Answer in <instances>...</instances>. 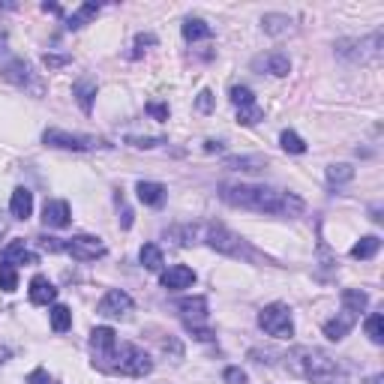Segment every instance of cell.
<instances>
[{
    "mask_svg": "<svg viewBox=\"0 0 384 384\" xmlns=\"http://www.w3.org/2000/svg\"><path fill=\"white\" fill-rule=\"evenodd\" d=\"M219 198L231 207L252 210V213H276V217H300L303 198L295 192H282L274 186H255V184H222Z\"/></svg>",
    "mask_w": 384,
    "mask_h": 384,
    "instance_id": "cell-1",
    "label": "cell"
},
{
    "mask_svg": "<svg viewBox=\"0 0 384 384\" xmlns=\"http://www.w3.org/2000/svg\"><path fill=\"white\" fill-rule=\"evenodd\" d=\"M286 369L295 378H303L309 384H348L345 369L336 364V357H331L324 348L315 345H297L286 354Z\"/></svg>",
    "mask_w": 384,
    "mask_h": 384,
    "instance_id": "cell-2",
    "label": "cell"
},
{
    "mask_svg": "<svg viewBox=\"0 0 384 384\" xmlns=\"http://www.w3.org/2000/svg\"><path fill=\"white\" fill-rule=\"evenodd\" d=\"M94 364L99 369H105V372L129 376V378H141V376H148V372L153 369V360H151V354L144 352V348L132 345V343H120V340L111 348H105V352L94 354Z\"/></svg>",
    "mask_w": 384,
    "mask_h": 384,
    "instance_id": "cell-3",
    "label": "cell"
},
{
    "mask_svg": "<svg viewBox=\"0 0 384 384\" xmlns=\"http://www.w3.org/2000/svg\"><path fill=\"white\" fill-rule=\"evenodd\" d=\"M366 303H369L366 291L345 288V291H343V312H340V319H333V321H327V324H324V336H327V340H333V343L345 340V333L357 324L360 312L366 309Z\"/></svg>",
    "mask_w": 384,
    "mask_h": 384,
    "instance_id": "cell-4",
    "label": "cell"
},
{
    "mask_svg": "<svg viewBox=\"0 0 384 384\" xmlns=\"http://www.w3.org/2000/svg\"><path fill=\"white\" fill-rule=\"evenodd\" d=\"M258 327L274 336V340H288V336H295V321H291V309L286 303H270L258 312Z\"/></svg>",
    "mask_w": 384,
    "mask_h": 384,
    "instance_id": "cell-5",
    "label": "cell"
},
{
    "mask_svg": "<svg viewBox=\"0 0 384 384\" xmlns=\"http://www.w3.org/2000/svg\"><path fill=\"white\" fill-rule=\"evenodd\" d=\"M0 72H4L6 82H13L15 87L30 90L33 96H42V82H39V75L33 72V66H30L27 60H21V58H6L4 63H0Z\"/></svg>",
    "mask_w": 384,
    "mask_h": 384,
    "instance_id": "cell-6",
    "label": "cell"
},
{
    "mask_svg": "<svg viewBox=\"0 0 384 384\" xmlns=\"http://www.w3.org/2000/svg\"><path fill=\"white\" fill-rule=\"evenodd\" d=\"M177 309L184 315V321H186V327L192 331L196 340H201V343L213 340V333L207 327H201V321L207 319V300L205 297H184V300H177Z\"/></svg>",
    "mask_w": 384,
    "mask_h": 384,
    "instance_id": "cell-7",
    "label": "cell"
},
{
    "mask_svg": "<svg viewBox=\"0 0 384 384\" xmlns=\"http://www.w3.org/2000/svg\"><path fill=\"white\" fill-rule=\"evenodd\" d=\"M336 54L345 60H360V63H366V60H378L381 58V33H372L369 39H343V42H336Z\"/></svg>",
    "mask_w": 384,
    "mask_h": 384,
    "instance_id": "cell-8",
    "label": "cell"
},
{
    "mask_svg": "<svg viewBox=\"0 0 384 384\" xmlns=\"http://www.w3.org/2000/svg\"><path fill=\"white\" fill-rule=\"evenodd\" d=\"M42 141L49 144V148H60V151H94L103 144L99 139H94V135H72L63 129H45Z\"/></svg>",
    "mask_w": 384,
    "mask_h": 384,
    "instance_id": "cell-9",
    "label": "cell"
},
{
    "mask_svg": "<svg viewBox=\"0 0 384 384\" xmlns=\"http://www.w3.org/2000/svg\"><path fill=\"white\" fill-rule=\"evenodd\" d=\"M205 241H207L217 252H222V255H234V258L246 255V243H243V237H237L234 231L225 229V225H207Z\"/></svg>",
    "mask_w": 384,
    "mask_h": 384,
    "instance_id": "cell-10",
    "label": "cell"
},
{
    "mask_svg": "<svg viewBox=\"0 0 384 384\" xmlns=\"http://www.w3.org/2000/svg\"><path fill=\"white\" fill-rule=\"evenodd\" d=\"M63 252L72 255L75 262H96V258L105 255V243L99 237H90V234H78L72 241H63Z\"/></svg>",
    "mask_w": 384,
    "mask_h": 384,
    "instance_id": "cell-11",
    "label": "cell"
},
{
    "mask_svg": "<svg viewBox=\"0 0 384 384\" xmlns=\"http://www.w3.org/2000/svg\"><path fill=\"white\" fill-rule=\"evenodd\" d=\"M132 309H135L132 297L127 295V291H120V288L105 291V297L99 300V307H96V312L103 315V319H129Z\"/></svg>",
    "mask_w": 384,
    "mask_h": 384,
    "instance_id": "cell-12",
    "label": "cell"
},
{
    "mask_svg": "<svg viewBox=\"0 0 384 384\" xmlns=\"http://www.w3.org/2000/svg\"><path fill=\"white\" fill-rule=\"evenodd\" d=\"M42 222H45V229H66V225L72 222V210L66 201L60 198H51V201H45V207H42Z\"/></svg>",
    "mask_w": 384,
    "mask_h": 384,
    "instance_id": "cell-13",
    "label": "cell"
},
{
    "mask_svg": "<svg viewBox=\"0 0 384 384\" xmlns=\"http://www.w3.org/2000/svg\"><path fill=\"white\" fill-rule=\"evenodd\" d=\"M162 288L168 291H180V288H189L192 282H196V270L186 267V264H174V267H168L162 270Z\"/></svg>",
    "mask_w": 384,
    "mask_h": 384,
    "instance_id": "cell-14",
    "label": "cell"
},
{
    "mask_svg": "<svg viewBox=\"0 0 384 384\" xmlns=\"http://www.w3.org/2000/svg\"><path fill=\"white\" fill-rule=\"evenodd\" d=\"M30 303L33 307H49V303L58 300V288L49 282V276H33L30 279Z\"/></svg>",
    "mask_w": 384,
    "mask_h": 384,
    "instance_id": "cell-15",
    "label": "cell"
},
{
    "mask_svg": "<svg viewBox=\"0 0 384 384\" xmlns=\"http://www.w3.org/2000/svg\"><path fill=\"white\" fill-rule=\"evenodd\" d=\"M252 66H255V70H264V72H270V75H276V78H282V75L291 72V60H288L282 51L264 54V58H255Z\"/></svg>",
    "mask_w": 384,
    "mask_h": 384,
    "instance_id": "cell-16",
    "label": "cell"
},
{
    "mask_svg": "<svg viewBox=\"0 0 384 384\" xmlns=\"http://www.w3.org/2000/svg\"><path fill=\"white\" fill-rule=\"evenodd\" d=\"M4 262H6V264H13V267H15V264H37V262H39V255H37V252H30L25 241H13V243H9L6 250H4Z\"/></svg>",
    "mask_w": 384,
    "mask_h": 384,
    "instance_id": "cell-17",
    "label": "cell"
},
{
    "mask_svg": "<svg viewBox=\"0 0 384 384\" xmlns=\"http://www.w3.org/2000/svg\"><path fill=\"white\" fill-rule=\"evenodd\" d=\"M72 96L78 99V105H82L84 115H90V108H94V96H96V82L94 78H78L72 84Z\"/></svg>",
    "mask_w": 384,
    "mask_h": 384,
    "instance_id": "cell-18",
    "label": "cell"
},
{
    "mask_svg": "<svg viewBox=\"0 0 384 384\" xmlns=\"http://www.w3.org/2000/svg\"><path fill=\"white\" fill-rule=\"evenodd\" d=\"M135 192H139V201L148 207H160L165 201V186L162 184H151V180H141L139 186H135Z\"/></svg>",
    "mask_w": 384,
    "mask_h": 384,
    "instance_id": "cell-19",
    "label": "cell"
},
{
    "mask_svg": "<svg viewBox=\"0 0 384 384\" xmlns=\"http://www.w3.org/2000/svg\"><path fill=\"white\" fill-rule=\"evenodd\" d=\"M9 210H13L15 219H27L33 213V192L25 189V186H18L13 192V201H9Z\"/></svg>",
    "mask_w": 384,
    "mask_h": 384,
    "instance_id": "cell-20",
    "label": "cell"
},
{
    "mask_svg": "<svg viewBox=\"0 0 384 384\" xmlns=\"http://www.w3.org/2000/svg\"><path fill=\"white\" fill-rule=\"evenodd\" d=\"M180 33H184V39H186V42H198V39L213 37L210 25H205L201 18H186V21H184V27H180Z\"/></svg>",
    "mask_w": 384,
    "mask_h": 384,
    "instance_id": "cell-21",
    "label": "cell"
},
{
    "mask_svg": "<svg viewBox=\"0 0 384 384\" xmlns=\"http://www.w3.org/2000/svg\"><path fill=\"white\" fill-rule=\"evenodd\" d=\"M378 250H381V237L366 234V237H360V241L352 246V258H360V262H364V258H372Z\"/></svg>",
    "mask_w": 384,
    "mask_h": 384,
    "instance_id": "cell-22",
    "label": "cell"
},
{
    "mask_svg": "<svg viewBox=\"0 0 384 384\" xmlns=\"http://www.w3.org/2000/svg\"><path fill=\"white\" fill-rule=\"evenodd\" d=\"M99 15V4H82L75 9V13L70 15V21H66V27L70 30H78V27H84L90 18H96Z\"/></svg>",
    "mask_w": 384,
    "mask_h": 384,
    "instance_id": "cell-23",
    "label": "cell"
},
{
    "mask_svg": "<svg viewBox=\"0 0 384 384\" xmlns=\"http://www.w3.org/2000/svg\"><path fill=\"white\" fill-rule=\"evenodd\" d=\"M139 258H141V264L148 267V270H162V264H165L162 250H160L156 243H144L141 252H139Z\"/></svg>",
    "mask_w": 384,
    "mask_h": 384,
    "instance_id": "cell-24",
    "label": "cell"
},
{
    "mask_svg": "<svg viewBox=\"0 0 384 384\" xmlns=\"http://www.w3.org/2000/svg\"><path fill=\"white\" fill-rule=\"evenodd\" d=\"M49 315H51V331L63 333L72 327V312H70V307H63V303H54Z\"/></svg>",
    "mask_w": 384,
    "mask_h": 384,
    "instance_id": "cell-25",
    "label": "cell"
},
{
    "mask_svg": "<svg viewBox=\"0 0 384 384\" xmlns=\"http://www.w3.org/2000/svg\"><path fill=\"white\" fill-rule=\"evenodd\" d=\"M262 25H264V30L270 33V37H282V33H288L291 18H288V15H276V13H270V15L262 18Z\"/></svg>",
    "mask_w": 384,
    "mask_h": 384,
    "instance_id": "cell-26",
    "label": "cell"
},
{
    "mask_svg": "<svg viewBox=\"0 0 384 384\" xmlns=\"http://www.w3.org/2000/svg\"><path fill=\"white\" fill-rule=\"evenodd\" d=\"M364 331H366V336L376 345H381L384 343V315L381 312H372L369 319H366V324H364Z\"/></svg>",
    "mask_w": 384,
    "mask_h": 384,
    "instance_id": "cell-27",
    "label": "cell"
},
{
    "mask_svg": "<svg viewBox=\"0 0 384 384\" xmlns=\"http://www.w3.org/2000/svg\"><path fill=\"white\" fill-rule=\"evenodd\" d=\"M225 165L241 168V172H262L264 160H262V156H231V160H225Z\"/></svg>",
    "mask_w": 384,
    "mask_h": 384,
    "instance_id": "cell-28",
    "label": "cell"
},
{
    "mask_svg": "<svg viewBox=\"0 0 384 384\" xmlns=\"http://www.w3.org/2000/svg\"><path fill=\"white\" fill-rule=\"evenodd\" d=\"M279 144H282V151H288V153H307V141H303L297 132H291V129H286L279 135Z\"/></svg>",
    "mask_w": 384,
    "mask_h": 384,
    "instance_id": "cell-29",
    "label": "cell"
},
{
    "mask_svg": "<svg viewBox=\"0 0 384 384\" xmlns=\"http://www.w3.org/2000/svg\"><path fill=\"white\" fill-rule=\"evenodd\" d=\"M354 177V168L352 165H345V162H340V165H331L327 168V180H331L333 186H340V184H348V180Z\"/></svg>",
    "mask_w": 384,
    "mask_h": 384,
    "instance_id": "cell-30",
    "label": "cell"
},
{
    "mask_svg": "<svg viewBox=\"0 0 384 384\" xmlns=\"http://www.w3.org/2000/svg\"><path fill=\"white\" fill-rule=\"evenodd\" d=\"M231 103L237 108H246V105H255V94L250 87H243V84H234L231 87Z\"/></svg>",
    "mask_w": 384,
    "mask_h": 384,
    "instance_id": "cell-31",
    "label": "cell"
},
{
    "mask_svg": "<svg viewBox=\"0 0 384 384\" xmlns=\"http://www.w3.org/2000/svg\"><path fill=\"white\" fill-rule=\"evenodd\" d=\"M0 288L4 291H15L18 288V274H15V267L13 264H0Z\"/></svg>",
    "mask_w": 384,
    "mask_h": 384,
    "instance_id": "cell-32",
    "label": "cell"
},
{
    "mask_svg": "<svg viewBox=\"0 0 384 384\" xmlns=\"http://www.w3.org/2000/svg\"><path fill=\"white\" fill-rule=\"evenodd\" d=\"M264 115H262V108L258 105H246V108H241L237 111V123H243V127H252V123H258Z\"/></svg>",
    "mask_w": 384,
    "mask_h": 384,
    "instance_id": "cell-33",
    "label": "cell"
},
{
    "mask_svg": "<svg viewBox=\"0 0 384 384\" xmlns=\"http://www.w3.org/2000/svg\"><path fill=\"white\" fill-rule=\"evenodd\" d=\"M115 201H117V210L123 213V217H120V229H129V225H132V210L123 205V196H120V192L115 196Z\"/></svg>",
    "mask_w": 384,
    "mask_h": 384,
    "instance_id": "cell-34",
    "label": "cell"
},
{
    "mask_svg": "<svg viewBox=\"0 0 384 384\" xmlns=\"http://www.w3.org/2000/svg\"><path fill=\"white\" fill-rule=\"evenodd\" d=\"M222 378L229 381V384H246V372L237 369V366H229V369L222 372Z\"/></svg>",
    "mask_w": 384,
    "mask_h": 384,
    "instance_id": "cell-35",
    "label": "cell"
},
{
    "mask_svg": "<svg viewBox=\"0 0 384 384\" xmlns=\"http://www.w3.org/2000/svg\"><path fill=\"white\" fill-rule=\"evenodd\" d=\"M127 141L132 144V148H144V151H148V148H156V144H165V139H135V135H129Z\"/></svg>",
    "mask_w": 384,
    "mask_h": 384,
    "instance_id": "cell-36",
    "label": "cell"
},
{
    "mask_svg": "<svg viewBox=\"0 0 384 384\" xmlns=\"http://www.w3.org/2000/svg\"><path fill=\"white\" fill-rule=\"evenodd\" d=\"M70 63V54H45V66L49 70H58V66H66Z\"/></svg>",
    "mask_w": 384,
    "mask_h": 384,
    "instance_id": "cell-37",
    "label": "cell"
},
{
    "mask_svg": "<svg viewBox=\"0 0 384 384\" xmlns=\"http://www.w3.org/2000/svg\"><path fill=\"white\" fill-rule=\"evenodd\" d=\"M148 115L156 117V120H168V105H162V103H148Z\"/></svg>",
    "mask_w": 384,
    "mask_h": 384,
    "instance_id": "cell-38",
    "label": "cell"
},
{
    "mask_svg": "<svg viewBox=\"0 0 384 384\" xmlns=\"http://www.w3.org/2000/svg\"><path fill=\"white\" fill-rule=\"evenodd\" d=\"M196 108H198V111H205V115H207V111L213 108V94H210V90H201V94H198V103H196Z\"/></svg>",
    "mask_w": 384,
    "mask_h": 384,
    "instance_id": "cell-39",
    "label": "cell"
},
{
    "mask_svg": "<svg viewBox=\"0 0 384 384\" xmlns=\"http://www.w3.org/2000/svg\"><path fill=\"white\" fill-rule=\"evenodd\" d=\"M27 384H58V381H51L49 376H45L42 369H37V372H30V378H27Z\"/></svg>",
    "mask_w": 384,
    "mask_h": 384,
    "instance_id": "cell-40",
    "label": "cell"
},
{
    "mask_svg": "<svg viewBox=\"0 0 384 384\" xmlns=\"http://www.w3.org/2000/svg\"><path fill=\"white\" fill-rule=\"evenodd\" d=\"M9 357H13V352H9V348H6V345H0V366H4V364H6V360H9Z\"/></svg>",
    "mask_w": 384,
    "mask_h": 384,
    "instance_id": "cell-41",
    "label": "cell"
},
{
    "mask_svg": "<svg viewBox=\"0 0 384 384\" xmlns=\"http://www.w3.org/2000/svg\"><path fill=\"white\" fill-rule=\"evenodd\" d=\"M153 42H156V37H139V39H135L139 49H141V45H153Z\"/></svg>",
    "mask_w": 384,
    "mask_h": 384,
    "instance_id": "cell-42",
    "label": "cell"
},
{
    "mask_svg": "<svg viewBox=\"0 0 384 384\" xmlns=\"http://www.w3.org/2000/svg\"><path fill=\"white\" fill-rule=\"evenodd\" d=\"M205 151H207V153H213V151H222V144H219V141H205Z\"/></svg>",
    "mask_w": 384,
    "mask_h": 384,
    "instance_id": "cell-43",
    "label": "cell"
},
{
    "mask_svg": "<svg viewBox=\"0 0 384 384\" xmlns=\"http://www.w3.org/2000/svg\"><path fill=\"white\" fill-rule=\"evenodd\" d=\"M42 9H45V13H60L58 4H42Z\"/></svg>",
    "mask_w": 384,
    "mask_h": 384,
    "instance_id": "cell-44",
    "label": "cell"
},
{
    "mask_svg": "<svg viewBox=\"0 0 384 384\" xmlns=\"http://www.w3.org/2000/svg\"><path fill=\"white\" fill-rule=\"evenodd\" d=\"M366 384H384V376H372Z\"/></svg>",
    "mask_w": 384,
    "mask_h": 384,
    "instance_id": "cell-45",
    "label": "cell"
}]
</instances>
